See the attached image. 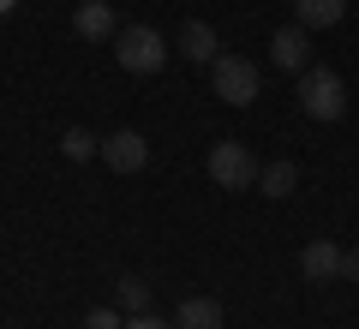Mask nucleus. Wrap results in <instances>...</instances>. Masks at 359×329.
I'll use <instances>...</instances> for the list:
<instances>
[{
	"label": "nucleus",
	"mask_w": 359,
	"mask_h": 329,
	"mask_svg": "<svg viewBox=\"0 0 359 329\" xmlns=\"http://www.w3.org/2000/svg\"><path fill=\"white\" fill-rule=\"evenodd\" d=\"M210 180H216L222 192H252L257 186V174H264V168H257V156H252V144H240V138H222L216 150H210Z\"/></svg>",
	"instance_id": "obj_2"
},
{
	"label": "nucleus",
	"mask_w": 359,
	"mask_h": 329,
	"mask_svg": "<svg viewBox=\"0 0 359 329\" xmlns=\"http://www.w3.org/2000/svg\"><path fill=\"white\" fill-rule=\"evenodd\" d=\"M126 329H174V323H162V317H150V311H144V317H132Z\"/></svg>",
	"instance_id": "obj_17"
},
{
	"label": "nucleus",
	"mask_w": 359,
	"mask_h": 329,
	"mask_svg": "<svg viewBox=\"0 0 359 329\" xmlns=\"http://www.w3.org/2000/svg\"><path fill=\"white\" fill-rule=\"evenodd\" d=\"M294 6H299V25L306 30H330L347 18V0H294Z\"/></svg>",
	"instance_id": "obj_11"
},
{
	"label": "nucleus",
	"mask_w": 359,
	"mask_h": 329,
	"mask_svg": "<svg viewBox=\"0 0 359 329\" xmlns=\"http://www.w3.org/2000/svg\"><path fill=\"white\" fill-rule=\"evenodd\" d=\"M13 6H18V0H0V13H13Z\"/></svg>",
	"instance_id": "obj_18"
},
{
	"label": "nucleus",
	"mask_w": 359,
	"mask_h": 329,
	"mask_svg": "<svg viewBox=\"0 0 359 329\" xmlns=\"http://www.w3.org/2000/svg\"><path fill=\"white\" fill-rule=\"evenodd\" d=\"M120 311H132V317H144V311H150V281H144V276H120Z\"/></svg>",
	"instance_id": "obj_14"
},
{
	"label": "nucleus",
	"mask_w": 359,
	"mask_h": 329,
	"mask_svg": "<svg viewBox=\"0 0 359 329\" xmlns=\"http://www.w3.org/2000/svg\"><path fill=\"white\" fill-rule=\"evenodd\" d=\"M72 30H78L84 42H108V36H120V18H114L108 0H84V6L72 13Z\"/></svg>",
	"instance_id": "obj_7"
},
{
	"label": "nucleus",
	"mask_w": 359,
	"mask_h": 329,
	"mask_svg": "<svg viewBox=\"0 0 359 329\" xmlns=\"http://www.w3.org/2000/svg\"><path fill=\"white\" fill-rule=\"evenodd\" d=\"M341 276L359 281V246H347V252H341Z\"/></svg>",
	"instance_id": "obj_16"
},
{
	"label": "nucleus",
	"mask_w": 359,
	"mask_h": 329,
	"mask_svg": "<svg viewBox=\"0 0 359 329\" xmlns=\"http://www.w3.org/2000/svg\"><path fill=\"white\" fill-rule=\"evenodd\" d=\"M60 150H66V162H90V156H102V138L72 126V132H60Z\"/></svg>",
	"instance_id": "obj_13"
},
{
	"label": "nucleus",
	"mask_w": 359,
	"mask_h": 329,
	"mask_svg": "<svg viewBox=\"0 0 359 329\" xmlns=\"http://www.w3.org/2000/svg\"><path fill=\"white\" fill-rule=\"evenodd\" d=\"M299 276L306 281H335L341 276V246L335 240H311L306 252H299Z\"/></svg>",
	"instance_id": "obj_8"
},
{
	"label": "nucleus",
	"mask_w": 359,
	"mask_h": 329,
	"mask_svg": "<svg viewBox=\"0 0 359 329\" xmlns=\"http://www.w3.org/2000/svg\"><path fill=\"white\" fill-rule=\"evenodd\" d=\"M180 54H186V60H192V66H216V30H210L204 25V18H192V25H186V30H180Z\"/></svg>",
	"instance_id": "obj_10"
},
{
	"label": "nucleus",
	"mask_w": 359,
	"mask_h": 329,
	"mask_svg": "<svg viewBox=\"0 0 359 329\" xmlns=\"http://www.w3.org/2000/svg\"><path fill=\"white\" fill-rule=\"evenodd\" d=\"M269 60L282 66V72H306L311 66V42H306V25H287V30H276V36H269Z\"/></svg>",
	"instance_id": "obj_6"
},
{
	"label": "nucleus",
	"mask_w": 359,
	"mask_h": 329,
	"mask_svg": "<svg viewBox=\"0 0 359 329\" xmlns=\"http://www.w3.org/2000/svg\"><path fill=\"white\" fill-rule=\"evenodd\" d=\"M294 186H299V168H294V162H269L264 174H257V192H264V198H276V203L294 198Z\"/></svg>",
	"instance_id": "obj_12"
},
{
	"label": "nucleus",
	"mask_w": 359,
	"mask_h": 329,
	"mask_svg": "<svg viewBox=\"0 0 359 329\" xmlns=\"http://www.w3.org/2000/svg\"><path fill=\"white\" fill-rule=\"evenodd\" d=\"M102 162L114 168V174H138V168L150 162L144 132H108V138H102Z\"/></svg>",
	"instance_id": "obj_5"
},
{
	"label": "nucleus",
	"mask_w": 359,
	"mask_h": 329,
	"mask_svg": "<svg viewBox=\"0 0 359 329\" xmlns=\"http://www.w3.org/2000/svg\"><path fill=\"white\" fill-rule=\"evenodd\" d=\"M228 317H222V305L210 300V293H192V300H180L174 311V329H222Z\"/></svg>",
	"instance_id": "obj_9"
},
{
	"label": "nucleus",
	"mask_w": 359,
	"mask_h": 329,
	"mask_svg": "<svg viewBox=\"0 0 359 329\" xmlns=\"http://www.w3.org/2000/svg\"><path fill=\"white\" fill-rule=\"evenodd\" d=\"M210 84H216V96L228 102V108H252L257 102V66L245 60V54H216Z\"/></svg>",
	"instance_id": "obj_4"
},
{
	"label": "nucleus",
	"mask_w": 359,
	"mask_h": 329,
	"mask_svg": "<svg viewBox=\"0 0 359 329\" xmlns=\"http://www.w3.org/2000/svg\"><path fill=\"white\" fill-rule=\"evenodd\" d=\"M84 329H126V317H120L114 305H96V311L84 317Z\"/></svg>",
	"instance_id": "obj_15"
},
{
	"label": "nucleus",
	"mask_w": 359,
	"mask_h": 329,
	"mask_svg": "<svg viewBox=\"0 0 359 329\" xmlns=\"http://www.w3.org/2000/svg\"><path fill=\"white\" fill-rule=\"evenodd\" d=\"M299 114L306 120H341L347 114V84H341V72H330V66H306L299 72Z\"/></svg>",
	"instance_id": "obj_1"
},
{
	"label": "nucleus",
	"mask_w": 359,
	"mask_h": 329,
	"mask_svg": "<svg viewBox=\"0 0 359 329\" xmlns=\"http://www.w3.org/2000/svg\"><path fill=\"white\" fill-rule=\"evenodd\" d=\"M114 60L126 66V72L150 78V72H162V60H168V42L156 36L150 25H120V36H114Z\"/></svg>",
	"instance_id": "obj_3"
}]
</instances>
